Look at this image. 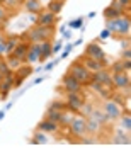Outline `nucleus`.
Here are the masks:
<instances>
[{"mask_svg": "<svg viewBox=\"0 0 131 153\" xmlns=\"http://www.w3.org/2000/svg\"><path fill=\"white\" fill-rule=\"evenodd\" d=\"M48 2H49V0H48Z\"/></svg>", "mask_w": 131, "mask_h": 153, "instance_id": "50", "label": "nucleus"}, {"mask_svg": "<svg viewBox=\"0 0 131 153\" xmlns=\"http://www.w3.org/2000/svg\"><path fill=\"white\" fill-rule=\"evenodd\" d=\"M111 7H114L116 10H119L121 14H124L126 9L131 7V0H112L111 2Z\"/></svg>", "mask_w": 131, "mask_h": 153, "instance_id": "22", "label": "nucleus"}, {"mask_svg": "<svg viewBox=\"0 0 131 153\" xmlns=\"http://www.w3.org/2000/svg\"><path fill=\"white\" fill-rule=\"evenodd\" d=\"M19 5H21V4H19L17 0H5V2H4V7H5L7 10H9V9H16V7H19Z\"/></svg>", "mask_w": 131, "mask_h": 153, "instance_id": "37", "label": "nucleus"}, {"mask_svg": "<svg viewBox=\"0 0 131 153\" xmlns=\"http://www.w3.org/2000/svg\"><path fill=\"white\" fill-rule=\"evenodd\" d=\"M102 16H104V19H116V17H121V16H124V14H121L119 10H116L114 7H106L102 10Z\"/></svg>", "mask_w": 131, "mask_h": 153, "instance_id": "26", "label": "nucleus"}, {"mask_svg": "<svg viewBox=\"0 0 131 153\" xmlns=\"http://www.w3.org/2000/svg\"><path fill=\"white\" fill-rule=\"evenodd\" d=\"M131 85V78L128 71H119V73H112V87L118 88V90H123V88L130 87Z\"/></svg>", "mask_w": 131, "mask_h": 153, "instance_id": "8", "label": "nucleus"}, {"mask_svg": "<svg viewBox=\"0 0 131 153\" xmlns=\"http://www.w3.org/2000/svg\"><path fill=\"white\" fill-rule=\"evenodd\" d=\"M4 116H5V112L2 111V112H0V119H4Z\"/></svg>", "mask_w": 131, "mask_h": 153, "instance_id": "46", "label": "nucleus"}, {"mask_svg": "<svg viewBox=\"0 0 131 153\" xmlns=\"http://www.w3.org/2000/svg\"><path fill=\"white\" fill-rule=\"evenodd\" d=\"M9 58H7V65H9V68H10L12 71H16L19 66L22 65V61L19 60V58H16V56H12V55H7Z\"/></svg>", "mask_w": 131, "mask_h": 153, "instance_id": "30", "label": "nucleus"}, {"mask_svg": "<svg viewBox=\"0 0 131 153\" xmlns=\"http://www.w3.org/2000/svg\"><path fill=\"white\" fill-rule=\"evenodd\" d=\"M48 109H53V111H65V104L60 102V100H55L48 105Z\"/></svg>", "mask_w": 131, "mask_h": 153, "instance_id": "33", "label": "nucleus"}, {"mask_svg": "<svg viewBox=\"0 0 131 153\" xmlns=\"http://www.w3.org/2000/svg\"><path fill=\"white\" fill-rule=\"evenodd\" d=\"M7 19H9V10L4 5H0V21L7 22Z\"/></svg>", "mask_w": 131, "mask_h": 153, "instance_id": "38", "label": "nucleus"}, {"mask_svg": "<svg viewBox=\"0 0 131 153\" xmlns=\"http://www.w3.org/2000/svg\"><path fill=\"white\" fill-rule=\"evenodd\" d=\"M106 29L111 34L121 36V38H128L130 36V29H131V21L130 16H121L116 19H106Z\"/></svg>", "mask_w": 131, "mask_h": 153, "instance_id": "1", "label": "nucleus"}, {"mask_svg": "<svg viewBox=\"0 0 131 153\" xmlns=\"http://www.w3.org/2000/svg\"><path fill=\"white\" fill-rule=\"evenodd\" d=\"M39 56H41V43H31L28 48V53H26V61L36 63V61H39Z\"/></svg>", "mask_w": 131, "mask_h": 153, "instance_id": "12", "label": "nucleus"}, {"mask_svg": "<svg viewBox=\"0 0 131 153\" xmlns=\"http://www.w3.org/2000/svg\"><path fill=\"white\" fill-rule=\"evenodd\" d=\"M28 48H29V44L17 43V46L14 48V51H12L10 55H12V56H16V58H19V60L24 63V61H26V53H28Z\"/></svg>", "mask_w": 131, "mask_h": 153, "instance_id": "17", "label": "nucleus"}, {"mask_svg": "<svg viewBox=\"0 0 131 153\" xmlns=\"http://www.w3.org/2000/svg\"><path fill=\"white\" fill-rule=\"evenodd\" d=\"M102 111L106 112L107 119H109L111 123H114V121H119V117L123 116V112H124V107H123V104L116 102L114 99L107 97L106 102H104V105H102Z\"/></svg>", "mask_w": 131, "mask_h": 153, "instance_id": "4", "label": "nucleus"}, {"mask_svg": "<svg viewBox=\"0 0 131 153\" xmlns=\"http://www.w3.org/2000/svg\"><path fill=\"white\" fill-rule=\"evenodd\" d=\"M83 104V97L80 92H66V102H65V109L71 111V112H78L80 107Z\"/></svg>", "mask_w": 131, "mask_h": 153, "instance_id": "5", "label": "nucleus"}, {"mask_svg": "<svg viewBox=\"0 0 131 153\" xmlns=\"http://www.w3.org/2000/svg\"><path fill=\"white\" fill-rule=\"evenodd\" d=\"M130 58H131V49L126 48L124 51H123V60H130Z\"/></svg>", "mask_w": 131, "mask_h": 153, "instance_id": "39", "label": "nucleus"}, {"mask_svg": "<svg viewBox=\"0 0 131 153\" xmlns=\"http://www.w3.org/2000/svg\"><path fill=\"white\" fill-rule=\"evenodd\" d=\"M5 36H0V58L7 55V46H5Z\"/></svg>", "mask_w": 131, "mask_h": 153, "instance_id": "34", "label": "nucleus"}, {"mask_svg": "<svg viewBox=\"0 0 131 153\" xmlns=\"http://www.w3.org/2000/svg\"><path fill=\"white\" fill-rule=\"evenodd\" d=\"M24 9L31 14H39L43 10V4L41 0H24Z\"/></svg>", "mask_w": 131, "mask_h": 153, "instance_id": "16", "label": "nucleus"}, {"mask_svg": "<svg viewBox=\"0 0 131 153\" xmlns=\"http://www.w3.org/2000/svg\"><path fill=\"white\" fill-rule=\"evenodd\" d=\"M26 36L29 38V41H31V43L51 41V38L55 36V29H53V26L44 27V26H38V24H36V27H31L28 33H26Z\"/></svg>", "mask_w": 131, "mask_h": 153, "instance_id": "2", "label": "nucleus"}, {"mask_svg": "<svg viewBox=\"0 0 131 153\" xmlns=\"http://www.w3.org/2000/svg\"><path fill=\"white\" fill-rule=\"evenodd\" d=\"M58 128H60V124H58V123H53V121H49L48 117H44V119L38 124V129H41V131H44V133H56L58 131Z\"/></svg>", "mask_w": 131, "mask_h": 153, "instance_id": "15", "label": "nucleus"}, {"mask_svg": "<svg viewBox=\"0 0 131 153\" xmlns=\"http://www.w3.org/2000/svg\"><path fill=\"white\" fill-rule=\"evenodd\" d=\"M17 2H19V4H24V0H17Z\"/></svg>", "mask_w": 131, "mask_h": 153, "instance_id": "48", "label": "nucleus"}, {"mask_svg": "<svg viewBox=\"0 0 131 153\" xmlns=\"http://www.w3.org/2000/svg\"><path fill=\"white\" fill-rule=\"evenodd\" d=\"M2 78H4V76H2V75H0V82H2Z\"/></svg>", "mask_w": 131, "mask_h": 153, "instance_id": "49", "label": "nucleus"}, {"mask_svg": "<svg viewBox=\"0 0 131 153\" xmlns=\"http://www.w3.org/2000/svg\"><path fill=\"white\" fill-rule=\"evenodd\" d=\"M82 65L87 68L90 73H95V71H99V70H102L104 68V63L102 61H97V60H92V58H87V56H83L82 60Z\"/></svg>", "mask_w": 131, "mask_h": 153, "instance_id": "13", "label": "nucleus"}, {"mask_svg": "<svg viewBox=\"0 0 131 153\" xmlns=\"http://www.w3.org/2000/svg\"><path fill=\"white\" fill-rule=\"evenodd\" d=\"M46 134H48V133L41 131V129H36L34 134H33V138H31V143H33V145H44V143H48L49 140H48Z\"/></svg>", "mask_w": 131, "mask_h": 153, "instance_id": "20", "label": "nucleus"}, {"mask_svg": "<svg viewBox=\"0 0 131 153\" xmlns=\"http://www.w3.org/2000/svg\"><path fill=\"white\" fill-rule=\"evenodd\" d=\"M92 109H94V105L90 104V102H85V100H83V104H82V107H80V111H78V112H80V116H82V117H89V116H90V112H92Z\"/></svg>", "mask_w": 131, "mask_h": 153, "instance_id": "31", "label": "nucleus"}, {"mask_svg": "<svg viewBox=\"0 0 131 153\" xmlns=\"http://www.w3.org/2000/svg\"><path fill=\"white\" fill-rule=\"evenodd\" d=\"M58 49H61V43H60V41H58V43H56L55 46H51V51H53V53H56Z\"/></svg>", "mask_w": 131, "mask_h": 153, "instance_id": "44", "label": "nucleus"}, {"mask_svg": "<svg viewBox=\"0 0 131 153\" xmlns=\"http://www.w3.org/2000/svg\"><path fill=\"white\" fill-rule=\"evenodd\" d=\"M4 29H5V22H4V21H0V33H2Z\"/></svg>", "mask_w": 131, "mask_h": 153, "instance_id": "45", "label": "nucleus"}, {"mask_svg": "<svg viewBox=\"0 0 131 153\" xmlns=\"http://www.w3.org/2000/svg\"><path fill=\"white\" fill-rule=\"evenodd\" d=\"M89 117H90V119H94V121H97V123H100L102 126L111 124V121L107 119V116H106V112L102 111V107H94Z\"/></svg>", "mask_w": 131, "mask_h": 153, "instance_id": "14", "label": "nucleus"}, {"mask_svg": "<svg viewBox=\"0 0 131 153\" xmlns=\"http://www.w3.org/2000/svg\"><path fill=\"white\" fill-rule=\"evenodd\" d=\"M92 80L100 82L104 87H112V73H111L107 68H102V70L92 73Z\"/></svg>", "mask_w": 131, "mask_h": 153, "instance_id": "10", "label": "nucleus"}, {"mask_svg": "<svg viewBox=\"0 0 131 153\" xmlns=\"http://www.w3.org/2000/svg\"><path fill=\"white\" fill-rule=\"evenodd\" d=\"M17 43H19V38L17 36H9V38L5 39V46H7V55H10L12 51H14V48L17 46Z\"/></svg>", "mask_w": 131, "mask_h": 153, "instance_id": "27", "label": "nucleus"}, {"mask_svg": "<svg viewBox=\"0 0 131 153\" xmlns=\"http://www.w3.org/2000/svg\"><path fill=\"white\" fill-rule=\"evenodd\" d=\"M68 128H70V133L73 134V136H77V138H82V136H85V134H87L85 117H82V116H75Z\"/></svg>", "mask_w": 131, "mask_h": 153, "instance_id": "6", "label": "nucleus"}, {"mask_svg": "<svg viewBox=\"0 0 131 153\" xmlns=\"http://www.w3.org/2000/svg\"><path fill=\"white\" fill-rule=\"evenodd\" d=\"M85 126H87V133H90V134H97L102 129V124L97 123V121L90 119V117H85Z\"/></svg>", "mask_w": 131, "mask_h": 153, "instance_id": "19", "label": "nucleus"}, {"mask_svg": "<svg viewBox=\"0 0 131 153\" xmlns=\"http://www.w3.org/2000/svg\"><path fill=\"white\" fill-rule=\"evenodd\" d=\"M10 73H14V71L9 68L7 61H4L2 58H0V75H2V76H7V75H10Z\"/></svg>", "mask_w": 131, "mask_h": 153, "instance_id": "32", "label": "nucleus"}, {"mask_svg": "<svg viewBox=\"0 0 131 153\" xmlns=\"http://www.w3.org/2000/svg\"><path fill=\"white\" fill-rule=\"evenodd\" d=\"M4 2H5V0H0V5H4Z\"/></svg>", "mask_w": 131, "mask_h": 153, "instance_id": "47", "label": "nucleus"}, {"mask_svg": "<svg viewBox=\"0 0 131 153\" xmlns=\"http://www.w3.org/2000/svg\"><path fill=\"white\" fill-rule=\"evenodd\" d=\"M71 48H73V44H68V46L65 48V51H63V55H61L60 58H66V56H68V53L71 51Z\"/></svg>", "mask_w": 131, "mask_h": 153, "instance_id": "40", "label": "nucleus"}, {"mask_svg": "<svg viewBox=\"0 0 131 153\" xmlns=\"http://www.w3.org/2000/svg\"><path fill=\"white\" fill-rule=\"evenodd\" d=\"M119 71H126L123 66V61H114L112 63V73H119Z\"/></svg>", "mask_w": 131, "mask_h": 153, "instance_id": "36", "label": "nucleus"}, {"mask_svg": "<svg viewBox=\"0 0 131 153\" xmlns=\"http://www.w3.org/2000/svg\"><path fill=\"white\" fill-rule=\"evenodd\" d=\"M17 78H22V80H24V78H28L29 75H31V73H33V68H31V66H19V68H17Z\"/></svg>", "mask_w": 131, "mask_h": 153, "instance_id": "28", "label": "nucleus"}, {"mask_svg": "<svg viewBox=\"0 0 131 153\" xmlns=\"http://www.w3.org/2000/svg\"><path fill=\"white\" fill-rule=\"evenodd\" d=\"M56 63H58V60H56V61H51V63H48V65L44 66V70H46V71H49V70H53V66H55Z\"/></svg>", "mask_w": 131, "mask_h": 153, "instance_id": "43", "label": "nucleus"}, {"mask_svg": "<svg viewBox=\"0 0 131 153\" xmlns=\"http://www.w3.org/2000/svg\"><path fill=\"white\" fill-rule=\"evenodd\" d=\"M63 4H65V0H49V2H48V10L56 16V14H60V12H61Z\"/></svg>", "mask_w": 131, "mask_h": 153, "instance_id": "24", "label": "nucleus"}, {"mask_svg": "<svg viewBox=\"0 0 131 153\" xmlns=\"http://www.w3.org/2000/svg\"><path fill=\"white\" fill-rule=\"evenodd\" d=\"M123 66H124L126 71H130L131 70V61L130 60H123Z\"/></svg>", "mask_w": 131, "mask_h": 153, "instance_id": "41", "label": "nucleus"}, {"mask_svg": "<svg viewBox=\"0 0 131 153\" xmlns=\"http://www.w3.org/2000/svg\"><path fill=\"white\" fill-rule=\"evenodd\" d=\"M70 70H68V73H70L71 76H75L78 82L82 83V85H89L90 83V80H92V73L85 68V66L82 65V61H73L70 66H68Z\"/></svg>", "mask_w": 131, "mask_h": 153, "instance_id": "3", "label": "nucleus"}, {"mask_svg": "<svg viewBox=\"0 0 131 153\" xmlns=\"http://www.w3.org/2000/svg\"><path fill=\"white\" fill-rule=\"evenodd\" d=\"M82 24H83V19L80 17V19H75V21H70V22H68V27L78 29V27H82Z\"/></svg>", "mask_w": 131, "mask_h": 153, "instance_id": "35", "label": "nucleus"}, {"mask_svg": "<svg viewBox=\"0 0 131 153\" xmlns=\"http://www.w3.org/2000/svg\"><path fill=\"white\" fill-rule=\"evenodd\" d=\"M56 22V16L51 14L49 10H41L38 14V19H36V24L38 26H44V27H49Z\"/></svg>", "mask_w": 131, "mask_h": 153, "instance_id": "11", "label": "nucleus"}, {"mask_svg": "<svg viewBox=\"0 0 131 153\" xmlns=\"http://www.w3.org/2000/svg\"><path fill=\"white\" fill-rule=\"evenodd\" d=\"M83 55L87 56V58H92V60H97V61L106 63V53H104L102 48L99 46V43L87 44V48H85V53H83Z\"/></svg>", "mask_w": 131, "mask_h": 153, "instance_id": "7", "label": "nucleus"}, {"mask_svg": "<svg viewBox=\"0 0 131 153\" xmlns=\"http://www.w3.org/2000/svg\"><path fill=\"white\" fill-rule=\"evenodd\" d=\"M75 112H71V111L65 109V111H61V119H60V124L61 126H70V123L73 121V117H75Z\"/></svg>", "mask_w": 131, "mask_h": 153, "instance_id": "25", "label": "nucleus"}, {"mask_svg": "<svg viewBox=\"0 0 131 153\" xmlns=\"http://www.w3.org/2000/svg\"><path fill=\"white\" fill-rule=\"evenodd\" d=\"M107 38H111V33L107 29H104L102 33H100V39H107Z\"/></svg>", "mask_w": 131, "mask_h": 153, "instance_id": "42", "label": "nucleus"}, {"mask_svg": "<svg viewBox=\"0 0 131 153\" xmlns=\"http://www.w3.org/2000/svg\"><path fill=\"white\" fill-rule=\"evenodd\" d=\"M14 80H16V75L10 73V75H7L2 78V82H0V92H10V88L14 87Z\"/></svg>", "mask_w": 131, "mask_h": 153, "instance_id": "18", "label": "nucleus"}, {"mask_svg": "<svg viewBox=\"0 0 131 153\" xmlns=\"http://www.w3.org/2000/svg\"><path fill=\"white\" fill-rule=\"evenodd\" d=\"M112 141L114 143H121V145H130V131H118L114 134V138H112Z\"/></svg>", "mask_w": 131, "mask_h": 153, "instance_id": "23", "label": "nucleus"}, {"mask_svg": "<svg viewBox=\"0 0 131 153\" xmlns=\"http://www.w3.org/2000/svg\"><path fill=\"white\" fill-rule=\"evenodd\" d=\"M53 51H51V41H43L41 43V56H39V61H44L51 58Z\"/></svg>", "mask_w": 131, "mask_h": 153, "instance_id": "21", "label": "nucleus"}, {"mask_svg": "<svg viewBox=\"0 0 131 153\" xmlns=\"http://www.w3.org/2000/svg\"><path fill=\"white\" fill-rule=\"evenodd\" d=\"M61 85H63V88H65L66 92H80V90H82V83L78 82L75 76H71L70 73L63 75Z\"/></svg>", "mask_w": 131, "mask_h": 153, "instance_id": "9", "label": "nucleus"}, {"mask_svg": "<svg viewBox=\"0 0 131 153\" xmlns=\"http://www.w3.org/2000/svg\"><path fill=\"white\" fill-rule=\"evenodd\" d=\"M46 117L53 123H58L60 124V119H61V111H53V109H46Z\"/></svg>", "mask_w": 131, "mask_h": 153, "instance_id": "29", "label": "nucleus"}]
</instances>
